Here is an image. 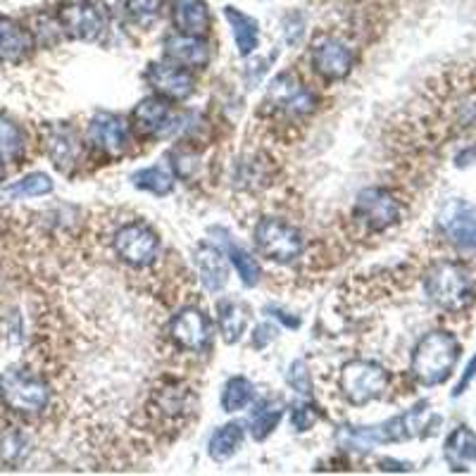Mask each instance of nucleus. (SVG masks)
Instances as JSON below:
<instances>
[{
    "instance_id": "obj_26",
    "label": "nucleus",
    "mask_w": 476,
    "mask_h": 476,
    "mask_svg": "<svg viewBox=\"0 0 476 476\" xmlns=\"http://www.w3.org/2000/svg\"><path fill=\"white\" fill-rule=\"evenodd\" d=\"M283 417V403L277 398H267L258 403L255 412L250 415V434L255 440H265L277 428Z\"/></svg>"
},
{
    "instance_id": "obj_17",
    "label": "nucleus",
    "mask_w": 476,
    "mask_h": 476,
    "mask_svg": "<svg viewBox=\"0 0 476 476\" xmlns=\"http://www.w3.org/2000/svg\"><path fill=\"white\" fill-rule=\"evenodd\" d=\"M46 151L55 167L60 172H69L81 155V143L72 129L53 124V127H46Z\"/></svg>"
},
{
    "instance_id": "obj_38",
    "label": "nucleus",
    "mask_w": 476,
    "mask_h": 476,
    "mask_svg": "<svg viewBox=\"0 0 476 476\" xmlns=\"http://www.w3.org/2000/svg\"><path fill=\"white\" fill-rule=\"evenodd\" d=\"M267 312L271 314V317H277V320H281L283 324L291 326V329H296V326H301V320L298 317H289V314L283 312V310H277V308H267Z\"/></svg>"
},
{
    "instance_id": "obj_21",
    "label": "nucleus",
    "mask_w": 476,
    "mask_h": 476,
    "mask_svg": "<svg viewBox=\"0 0 476 476\" xmlns=\"http://www.w3.org/2000/svg\"><path fill=\"white\" fill-rule=\"evenodd\" d=\"M446 460L455 471H467L476 464V434L470 427H458L448 436Z\"/></svg>"
},
{
    "instance_id": "obj_7",
    "label": "nucleus",
    "mask_w": 476,
    "mask_h": 476,
    "mask_svg": "<svg viewBox=\"0 0 476 476\" xmlns=\"http://www.w3.org/2000/svg\"><path fill=\"white\" fill-rule=\"evenodd\" d=\"M115 255L129 267H151L160 255V238L155 231L143 222L124 224L112 238Z\"/></svg>"
},
{
    "instance_id": "obj_29",
    "label": "nucleus",
    "mask_w": 476,
    "mask_h": 476,
    "mask_svg": "<svg viewBox=\"0 0 476 476\" xmlns=\"http://www.w3.org/2000/svg\"><path fill=\"white\" fill-rule=\"evenodd\" d=\"M50 191H53V181L41 172L15 181L13 186L5 188V194L13 196V198H37V196H48Z\"/></svg>"
},
{
    "instance_id": "obj_9",
    "label": "nucleus",
    "mask_w": 476,
    "mask_h": 476,
    "mask_svg": "<svg viewBox=\"0 0 476 476\" xmlns=\"http://www.w3.org/2000/svg\"><path fill=\"white\" fill-rule=\"evenodd\" d=\"M355 219L369 231H386L400 219V203L386 188H365L355 200Z\"/></svg>"
},
{
    "instance_id": "obj_16",
    "label": "nucleus",
    "mask_w": 476,
    "mask_h": 476,
    "mask_svg": "<svg viewBox=\"0 0 476 476\" xmlns=\"http://www.w3.org/2000/svg\"><path fill=\"white\" fill-rule=\"evenodd\" d=\"M164 58L172 65L184 67V69H200L210 60L206 41L200 37H186V34H175L164 38Z\"/></svg>"
},
{
    "instance_id": "obj_10",
    "label": "nucleus",
    "mask_w": 476,
    "mask_h": 476,
    "mask_svg": "<svg viewBox=\"0 0 476 476\" xmlns=\"http://www.w3.org/2000/svg\"><path fill=\"white\" fill-rule=\"evenodd\" d=\"M169 336L188 353H203L212 341V324L198 308H184L169 322Z\"/></svg>"
},
{
    "instance_id": "obj_14",
    "label": "nucleus",
    "mask_w": 476,
    "mask_h": 476,
    "mask_svg": "<svg viewBox=\"0 0 476 476\" xmlns=\"http://www.w3.org/2000/svg\"><path fill=\"white\" fill-rule=\"evenodd\" d=\"M89 141L96 148H100L108 155H122L127 151L129 143V129L127 122L110 112H98L93 120L89 122Z\"/></svg>"
},
{
    "instance_id": "obj_22",
    "label": "nucleus",
    "mask_w": 476,
    "mask_h": 476,
    "mask_svg": "<svg viewBox=\"0 0 476 476\" xmlns=\"http://www.w3.org/2000/svg\"><path fill=\"white\" fill-rule=\"evenodd\" d=\"M31 34L13 22L0 17V60L19 62L31 50Z\"/></svg>"
},
{
    "instance_id": "obj_20",
    "label": "nucleus",
    "mask_w": 476,
    "mask_h": 476,
    "mask_svg": "<svg viewBox=\"0 0 476 476\" xmlns=\"http://www.w3.org/2000/svg\"><path fill=\"white\" fill-rule=\"evenodd\" d=\"M196 262H198L200 281L210 293H219L229 281V265L227 258L219 253L215 246H200L196 250Z\"/></svg>"
},
{
    "instance_id": "obj_32",
    "label": "nucleus",
    "mask_w": 476,
    "mask_h": 476,
    "mask_svg": "<svg viewBox=\"0 0 476 476\" xmlns=\"http://www.w3.org/2000/svg\"><path fill=\"white\" fill-rule=\"evenodd\" d=\"M227 255L231 258L236 271H238V277H241V281L246 283V286H255V283L259 281V265L243 250V248L234 246V243H227Z\"/></svg>"
},
{
    "instance_id": "obj_23",
    "label": "nucleus",
    "mask_w": 476,
    "mask_h": 476,
    "mask_svg": "<svg viewBox=\"0 0 476 476\" xmlns=\"http://www.w3.org/2000/svg\"><path fill=\"white\" fill-rule=\"evenodd\" d=\"M243 446V427L241 424H224L212 434L210 443H207V452L215 462H227L234 458L238 448Z\"/></svg>"
},
{
    "instance_id": "obj_36",
    "label": "nucleus",
    "mask_w": 476,
    "mask_h": 476,
    "mask_svg": "<svg viewBox=\"0 0 476 476\" xmlns=\"http://www.w3.org/2000/svg\"><path fill=\"white\" fill-rule=\"evenodd\" d=\"M474 376H476V355L471 357L470 365H467V369H464V374H462V376H460V384H458V386H455L452 396H455V398H458V396H462V393L467 391V386H470L471 381H474Z\"/></svg>"
},
{
    "instance_id": "obj_6",
    "label": "nucleus",
    "mask_w": 476,
    "mask_h": 476,
    "mask_svg": "<svg viewBox=\"0 0 476 476\" xmlns=\"http://www.w3.org/2000/svg\"><path fill=\"white\" fill-rule=\"evenodd\" d=\"M255 246L259 255H265L271 262L291 265L302 253V236L296 227L277 217L259 219L255 227Z\"/></svg>"
},
{
    "instance_id": "obj_4",
    "label": "nucleus",
    "mask_w": 476,
    "mask_h": 476,
    "mask_svg": "<svg viewBox=\"0 0 476 476\" xmlns=\"http://www.w3.org/2000/svg\"><path fill=\"white\" fill-rule=\"evenodd\" d=\"M0 400L17 415H41L50 403V388L37 374L10 369L0 376Z\"/></svg>"
},
{
    "instance_id": "obj_31",
    "label": "nucleus",
    "mask_w": 476,
    "mask_h": 476,
    "mask_svg": "<svg viewBox=\"0 0 476 476\" xmlns=\"http://www.w3.org/2000/svg\"><path fill=\"white\" fill-rule=\"evenodd\" d=\"M29 452V443H26L25 434H19L15 428H7L0 434V460L7 464H19Z\"/></svg>"
},
{
    "instance_id": "obj_3",
    "label": "nucleus",
    "mask_w": 476,
    "mask_h": 476,
    "mask_svg": "<svg viewBox=\"0 0 476 476\" xmlns=\"http://www.w3.org/2000/svg\"><path fill=\"white\" fill-rule=\"evenodd\" d=\"M427 296L446 312H464L476 302V281L458 262H439L427 274Z\"/></svg>"
},
{
    "instance_id": "obj_8",
    "label": "nucleus",
    "mask_w": 476,
    "mask_h": 476,
    "mask_svg": "<svg viewBox=\"0 0 476 476\" xmlns=\"http://www.w3.org/2000/svg\"><path fill=\"white\" fill-rule=\"evenodd\" d=\"M196 412V393L188 391L184 384H164L155 388L148 403V415L160 427L164 424H186V419Z\"/></svg>"
},
{
    "instance_id": "obj_28",
    "label": "nucleus",
    "mask_w": 476,
    "mask_h": 476,
    "mask_svg": "<svg viewBox=\"0 0 476 476\" xmlns=\"http://www.w3.org/2000/svg\"><path fill=\"white\" fill-rule=\"evenodd\" d=\"M253 400V386L243 376H234L227 381L222 391V407L224 412H241L248 403Z\"/></svg>"
},
{
    "instance_id": "obj_13",
    "label": "nucleus",
    "mask_w": 476,
    "mask_h": 476,
    "mask_svg": "<svg viewBox=\"0 0 476 476\" xmlns=\"http://www.w3.org/2000/svg\"><path fill=\"white\" fill-rule=\"evenodd\" d=\"M353 62H355V55H353V50H350L344 41L326 37L314 43V72H320L322 77L329 79V81H338V79L348 77L350 69H353Z\"/></svg>"
},
{
    "instance_id": "obj_27",
    "label": "nucleus",
    "mask_w": 476,
    "mask_h": 476,
    "mask_svg": "<svg viewBox=\"0 0 476 476\" xmlns=\"http://www.w3.org/2000/svg\"><path fill=\"white\" fill-rule=\"evenodd\" d=\"M132 181L136 188L151 191V194H155V196H164L175 188V176L169 175V169L160 167V164H155V167L139 169V172L132 176Z\"/></svg>"
},
{
    "instance_id": "obj_18",
    "label": "nucleus",
    "mask_w": 476,
    "mask_h": 476,
    "mask_svg": "<svg viewBox=\"0 0 476 476\" xmlns=\"http://www.w3.org/2000/svg\"><path fill=\"white\" fill-rule=\"evenodd\" d=\"M172 108L167 105L164 98H145L141 100L136 108H133V115L132 122L136 132L143 133V136H157V133H163L164 129L172 124Z\"/></svg>"
},
{
    "instance_id": "obj_15",
    "label": "nucleus",
    "mask_w": 476,
    "mask_h": 476,
    "mask_svg": "<svg viewBox=\"0 0 476 476\" xmlns=\"http://www.w3.org/2000/svg\"><path fill=\"white\" fill-rule=\"evenodd\" d=\"M145 79L167 100H186L196 89L194 77L184 67L176 65H157V62H153L148 67V72H145Z\"/></svg>"
},
{
    "instance_id": "obj_2",
    "label": "nucleus",
    "mask_w": 476,
    "mask_h": 476,
    "mask_svg": "<svg viewBox=\"0 0 476 476\" xmlns=\"http://www.w3.org/2000/svg\"><path fill=\"white\" fill-rule=\"evenodd\" d=\"M460 353V341L450 332H428L412 350V376L422 386H440L450 379Z\"/></svg>"
},
{
    "instance_id": "obj_30",
    "label": "nucleus",
    "mask_w": 476,
    "mask_h": 476,
    "mask_svg": "<svg viewBox=\"0 0 476 476\" xmlns=\"http://www.w3.org/2000/svg\"><path fill=\"white\" fill-rule=\"evenodd\" d=\"M22 151H25V136H22L19 127L7 117L0 115V157L17 160Z\"/></svg>"
},
{
    "instance_id": "obj_33",
    "label": "nucleus",
    "mask_w": 476,
    "mask_h": 476,
    "mask_svg": "<svg viewBox=\"0 0 476 476\" xmlns=\"http://www.w3.org/2000/svg\"><path fill=\"white\" fill-rule=\"evenodd\" d=\"M160 7H163V0H127L129 15L141 25H151L160 15Z\"/></svg>"
},
{
    "instance_id": "obj_39",
    "label": "nucleus",
    "mask_w": 476,
    "mask_h": 476,
    "mask_svg": "<svg viewBox=\"0 0 476 476\" xmlns=\"http://www.w3.org/2000/svg\"><path fill=\"white\" fill-rule=\"evenodd\" d=\"M5 179V164H3V157H0V181Z\"/></svg>"
},
{
    "instance_id": "obj_11",
    "label": "nucleus",
    "mask_w": 476,
    "mask_h": 476,
    "mask_svg": "<svg viewBox=\"0 0 476 476\" xmlns=\"http://www.w3.org/2000/svg\"><path fill=\"white\" fill-rule=\"evenodd\" d=\"M439 229L452 246L476 250V206L467 200H450L440 210Z\"/></svg>"
},
{
    "instance_id": "obj_24",
    "label": "nucleus",
    "mask_w": 476,
    "mask_h": 476,
    "mask_svg": "<svg viewBox=\"0 0 476 476\" xmlns=\"http://www.w3.org/2000/svg\"><path fill=\"white\" fill-rule=\"evenodd\" d=\"M224 15H227L231 29H234V38H236V46H238V55L248 58V55L258 48V41H259L258 22H255L253 17H248V15L238 13L236 7H227V10H224Z\"/></svg>"
},
{
    "instance_id": "obj_35",
    "label": "nucleus",
    "mask_w": 476,
    "mask_h": 476,
    "mask_svg": "<svg viewBox=\"0 0 476 476\" xmlns=\"http://www.w3.org/2000/svg\"><path fill=\"white\" fill-rule=\"evenodd\" d=\"M317 422V410H314L312 405H301L293 410V427L296 431H310Z\"/></svg>"
},
{
    "instance_id": "obj_1",
    "label": "nucleus",
    "mask_w": 476,
    "mask_h": 476,
    "mask_svg": "<svg viewBox=\"0 0 476 476\" xmlns=\"http://www.w3.org/2000/svg\"><path fill=\"white\" fill-rule=\"evenodd\" d=\"M428 415H431L428 403L422 400L412 410L393 417V419L379 424V427H344L338 431V443L344 448H350V450H369V448L379 446V443H400V440L417 439V436L424 434V428H428Z\"/></svg>"
},
{
    "instance_id": "obj_37",
    "label": "nucleus",
    "mask_w": 476,
    "mask_h": 476,
    "mask_svg": "<svg viewBox=\"0 0 476 476\" xmlns=\"http://www.w3.org/2000/svg\"><path fill=\"white\" fill-rule=\"evenodd\" d=\"M274 338H277V329H274V326H270V324L258 326V329H255L253 344H255V348H265V345L271 344Z\"/></svg>"
},
{
    "instance_id": "obj_25",
    "label": "nucleus",
    "mask_w": 476,
    "mask_h": 476,
    "mask_svg": "<svg viewBox=\"0 0 476 476\" xmlns=\"http://www.w3.org/2000/svg\"><path fill=\"white\" fill-rule=\"evenodd\" d=\"M248 320H250V314H248V310L243 308L241 302H219V332H222V338L227 344L241 341V336L246 333Z\"/></svg>"
},
{
    "instance_id": "obj_34",
    "label": "nucleus",
    "mask_w": 476,
    "mask_h": 476,
    "mask_svg": "<svg viewBox=\"0 0 476 476\" xmlns=\"http://www.w3.org/2000/svg\"><path fill=\"white\" fill-rule=\"evenodd\" d=\"M289 384L296 388V393L301 396H312V381H310V374L305 369V362H293V367L289 372Z\"/></svg>"
},
{
    "instance_id": "obj_19",
    "label": "nucleus",
    "mask_w": 476,
    "mask_h": 476,
    "mask_svg": "<svg viewBox=\"0 0 476 476\" xmlns=\"http://www.w3.org/2000/svg\"><path fill=\"white\" fill-rule=\"evenodd\" d=\"M172 22L179 34L203 37L210 26V13L206 0H172Z\"/></svg>"
},
{
    "instance_id": "obj_5",
    "label": "nucleus",
    "mask_w": 476,
    "mask_h": 476,
    "mask_svg": "<svg viewBox=\"0 0 476 476\" xmlns=\"http://www.w3.org/2000/svg\"><path fill=\"white\" fill-rule=\"evenodd\" d=\"M388 384H391V374L386 372V367H381L379 362L372 360L348 362L338 376L341 393L350 405H357V407L381 398L386 393Z\"/></svg>"
},
{
    "instance_id": "obj_12",
    "label": "nucleus",
    "mask_w": 476,
    "mask_h": 476,
    "mask_svg": "<svg viewBox=\"0 0 476 476\" xmlns=\"http://www.w3.org/2000/svg\"><path fill=\"white\" fill-rule=\"evenodd\" d=\"M60 26L67 37L93 41L103 31V15L93 0H67L60 7Z\"/></svg>"
}]
</instances>
